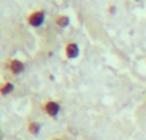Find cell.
Returning <instances> with one entry per match:
<instances>
[{
    "mask_svg": "<svg viewBox=\"0 0 146 140\" xmlns=\"http://www.w3.org/2000/svg\"><path fill=\"white\" fill-rule=\"evenodd\" d=\"M10 69L13 70L14 73H21V71H23V69H25V66H23V64L21 63V61H17V60H14V61H12V64H10Z\"/></svg>",
    "mask_w": 146,
    "mask_h": 140,
    "instance_id": "obj_4",
    "label": "cell"
},
{
    "mask_svg": "<svg viewBox=\"0 0 146 140\" xmlns=\"http://www.w3.org/2000/svg\"><path fill=\"white\" fill-rule=\"evenodd\" d=\"M44 22V13L42 12H37L30 18V23L33 27H38L40 24H42Z\"/></svg>",
    "mask_w": 146,
    "mask_h": 140,
    "instance_id": "obj_1",
    "label": "cell"
},
{
    "mask_svg": "<svg viewBox=\"0 0 146 140\" xmlns=\"http://www.w3.org/2000/svg\"><path fill=\"white\" fill-rule=\"evenodd\" d=\"M67 55H68V58H76L78 55V47L76 43H71L67 47Z\"/></svg>",
    "mask_w": 146,
    "mask_h": 140,
    "instance_id": "obj_3",
    "label": "cell"
},
{
    "mask_svg": "<svg viewBox=\"0 0 146 140\" xmlns=\"http://www.w3.org/2000/svg\"><path fill=\"white\" fill-rule=\"evenodd\" d=\"M68 22H69V19L67 17H60L58 19V24L60 26V27H66V26L68 24Z\"/></svg>",
    "mask_w": 146,
    "mask_h": 140,
    "instance_id": "obj_6",
    "label": "cell"
},
{
    "mask_svg": "<svg viewBox=\"0 0 146 140\" xmlns=\"http://www.w3.org/2000/svg\"><path fill=\"white\" fill-rule=\"evenodd\" d=\"M38 130H40V125H38V124L33 122V124H31V125H30V131L32 134H37Z\"/></svg>",
    "mask_w": 146,
    "mask_h": 140,
    "instance_id": "obj_5",
    "label": "cell"
},
{
    "mask_svg": "<svg viewBox=\"0 0 146 140\" xmlns=\"http://www.w3.org/2000/svg\"><path fill=\"white\" fill-rule=\"evenodd\" d=\"M12 89H13V85L12 84H7L4 88H3V94H7V93H9Z\"/></svg>",
    "mask_w": 146,
    "mask_h": 140,
    "instance_id": "obj_7",
    "label": "cell"
},
{
    "mask_svg": "<svg viewBox=\"0 0 146 140\" xmlns=\"http://www.w3.org/2000/svg\"><path fill=\"white\" fill-rule=\"evenodd\" d=\"M46 112L50 116H55L56 113L59 112V105L55 102H49L48 105H46Z\"/></svg>",
    "mask_w": 146,
    "mask_h": 140,
    "instance_id": "obj_2",
    "label": "cell"
}]
</instances>
